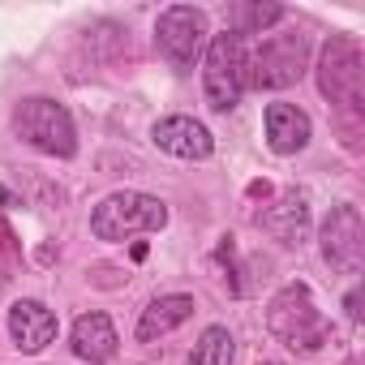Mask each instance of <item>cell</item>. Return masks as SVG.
<instances>
[{"label": "cell", "instance_id": "cell-1", "mask_svg": "<svg viewBox=\"0 0 365 365\" xmlns=\"http://www.w3.org/2000/svg\"><path fill=\"white\" fill-rule=\"evenodd\" d=\"M267 331L288 352H322L331 344V318L318 309L309 284L292 279L267 301Z\"/></svg>", "mask_w": 365, "mask_h": 365}, {"label": "cell", "instance_id": "cell-2", "mask_svg": "<svg viewBox=\"0 0 365 365\" xmlns=\"http://www.w3.org/2000/svg\"><path fill=\"white\" fill-rule=\"evenodd\" d=\"M168 220L172 215H168L163 198L142 194V190H116L91 211V237L116 245V241H129V237H142V232H163Z\"/></svg>", "mask_w": 365, "mask_h": 365}, {"label": "cell", "instance_id": "cell-3", "mask_svg": "<svg viewBox=\"0 0 365 365\" xmlns=\"http://www.w3.org/2000/svg\"><path fill=\"white\" fill-rule=\"evenodd\" d=\"M202 91L211 112H232L241 103V95L250 91V39H241L237 31L211 35L202 52Z\"/></svg>", "mask_w": 365, "mask_h": 365}, {"label": "cell", "instance_id": "cell-4", "mask_svg": "<svg viewBox=\"0 0 365 365\" xmlns=\"http://www.w3.org/2000/svg\"><path fill=\"white\" fill-rule=\"evenodd\" d=\"M318 91L348 116L365 112V56L352 35H331L318 52Z\"/></svg>", "mask_w": 365, "mask_h": 365}, {"label": "cell", "instance_id": "cell-5", "mask_svg": "<svg viewBox=\"0 0 365 365\" xmlns=\"http://www.w3.org/2000/svg\"><path fill=\"white\" fill-rule=\"evenodd\" d=\"M14 133H18L26 146L43 150V155H52V159H73V155H78V125H73L69 108L56 103V99H48V95H35V99H22V103H18V112H14Z\"/></svg>", "mask_w": 365, "mask_h": 365}, {"label": "cell", "instance_id": "cell-6", "mask_svg": "<svg viewBox=\"0 0 365 365\" xmlns=\"http://www.w3.org/2000/svg\"><path fill=\"white\" fill-rule=\"evenodd\" d=\"M207 43H211V18L198 5H168L155 18V48L180 73H190L202 61Z\"/></svg>", "mask_w": 365, "mask_h": 365}, {"label": "cell", "instance_id": "cell-7", "mask_svg": "<svg viewBox=\"0 0 365 365\" xmlns=\"http://www.w3.org/2000/svg\"><path fill=\"white\" fill-rule=\"evenodd\" d=\"M309 61V39L301 31L288 35H267L250 48V86L258 91H284L292 82H301Z\"/></svg>", "mask_w": 365, "mask_h": 365}, {"label": "cell", "instance_id": "cell-8", "mask_svg": "<svg viewBox=\"0 0 365 365\" xmlns=\"http://www.w3.org/2000/svg\"><path fill=\"white\" fill-rule=\"evenodd\" d=\"M318 250L335 271H344V275L361 271V262H365V224H361V211L352 202L331 207V215L318 228Z\"/></svg>", "mask_w": 365, "mask_h": 365}, {"label": "cell", "instance_id": "cell-9", "mask_svg": "<svg viewBox=\"0 0 365 365\" xmlns=\"http://www.w3.org/2000/svg\"><path fill=\"white\" fill-rule=\"evenodd\" d=\"M150 142L163 155H172V159H194V163H202V159L215 155L211 129L202 120H194V116H163V120H155L150 125Z\"/></svg>", "mask_w": 365, "mask_h": 365}, {"label": "cell", "instance_id": "cell-10", "mask_svg": "<svg viewBox=\"0 0 365 365\" xmlns=\"http://www.w3.org/2000/svg\"><path fill=\"white\" fill-rule=\"evenodd\" d=\"M56 331H61V322H56V314H52L43 301L22 297V301L9 305V339H14L18 352L39 356V352L56 339Z\"/></svg>", "mask_w": 365, "mask_h": 365}, {"label": "cell", "instance_id": "cell-11", "mask_svg": "<svg viewBox=\"0 0 365 365\" xmlns=\"http://www.w3.org/2000/svg\"><path fill=\"white\" fill-rule=\"evenodd\" d=\"M262 129H267V146H271L275 155H297V150H305L309 138H314V120H309V112L297 108V103H284V99L267 103V112H262Z\"/></svg>", "mask_w": 365, "mask_h": 365}, {"label": "cell", "instance_id": "cell-12", "mask_svg": "<svg viewBox=\"0 0 365 365\" xmlns=\"http://www.w3.org/2000/svg\"><path fill=\"white\" fill-rule=\"evenodd\" d=\"M254 224H258L262 232H271L279 245H301L305 232H309V207H305V194H297V190L275 194V202H267V207L254 215Z\"/></svg>", "mask_w": 365, "mask_h": 365}, {"label": "cell", "instance_id": "cell-13", "mask_svg": "<svg viewBox=\"0 0 365 365\" xmlns=\"http://www.w3.org/2000/svg\"><path fill=\"white\" fill-rule=\"evenodd\" d=\"M190 318H194V297H190V292H163V297H155V301L142 309L133 335H138L142 344H155V339L172 335L180 322H190Z\"/></svg>", "mask_w": 365, "mask_h": 365}, {"label": "cell", "instance_id": "cell-14", "mask_svg": "<svg viewBox=\"0 0 365 365\" xmlns=\"http://www.w3.org/2000/svg\"><path fill=\"white\" fill-rule=\"evenodd\" d=\"M116 344H120V339H116V327H112V318L99 314V309L82 314V318L73 322V331H69L73 356H82V361H91V365L112 361V356H116Z\"/></svg>", "mask_w": 365, "mask_h": 365}, {"label": "cell", "instance_id": "cell-15", "mask_svg": "<svg viewBox=\"0 0 365 365\" xmlns=\"http://www.w3.org/2000/svg\"><path fill=\"white\" fill-rule=\"evenodd\" d=\"M284 18H288L284 5H262V0H250V5H237V9L228 14V22H232L228 31H237L241 39H245V35H267V31L279 26Z\"/></svg>", "mask_w": 365, "mask_h": 365}, {"label": "cell", "instance_id": "cell-16", "mask_svg": "<svg viewBox=\"0 0 365 365\" xmlns=\"http://www.w3.org/2000/svg\"><path fill=\"white\" fill-rule=\"evenodd\" d=\"M232 356H237L232 331L215 322V327H207V331L198 335V344H194V352H190L185 365H232Z\"/></svg>", "mask_w": 365, "mask_h": 365}, {"label": "cell", "instance_id": "cell-17", "mask_svg": "<svg viewBox=\"0 0 365 365\" xmlns=\"http://www.w3.org/2000/svg\"><path fill=\"white\" fill-rule=\"evenodd\" d=\"M344 309H348V318H352V322H361V288H352V292L344 297Z\"/></svg>", "mask_w": 365, "mask_h": 365}, {"label": "cell", "instance_id": "cell-18", "mask_svg": "<svg viewBox=\"0 0 365 365\" xmlns=\"http://www.w3.org/2000/svg\"><path fill=\"white\" fill-rule=\"evenodd\" d=\"M0 207H14V194H9L5 185H0Z\"/></svg>", "mask_w": 365, "mask_h": 365}, {"label": "cell", "instance_id": "cell-19", "mask_svg": "<svg viewBox=\"0 0 365 365\" xmlns=\"http://www.w3.org/2000/svg\"><path fill=\"white\" fill-rule=\"evenodd\" d=\"M258 365H288V361H258Z\"/></svg>", "mask_w": 365, "mask_h": 365}]
</instances>
